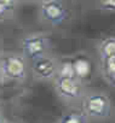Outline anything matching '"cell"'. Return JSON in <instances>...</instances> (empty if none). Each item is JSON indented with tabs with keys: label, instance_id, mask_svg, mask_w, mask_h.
<instances>
[{
	"label": "cell",
	"instance_id": "cell-10",
	"mask_svg": "<svg viewBox=\"0 0 115 123\" xmlns=\"http://www.w3.org/2000/svg\"><path fill=\"white\" fill-rule=\"evenodd\" d=\"M88 119V116L82 111H72L64 115V117L61 119V122H67V123H80V122H86Z\"/></svg>",
	"mask_w": 115,
	"mask_h": 123
},
{
	"label": "cell",
	"instance_id": "cell-5",
	"mask_svg": "<svg viewBox=\"0 0 115 123\" xmlns=\"http://www.w3.org/2000/svg\"><path fill=\"white\" fill-rule=\"evenodd\" d=\"M54 88L57 94L66 100H75L81 95V87L78 82V79L56 76Z\"/></svg>",
	"mask_w": 115,
	"mask_h": 123
},
{
	"label": "cell",
	"instance_id": "cell-3",
	"mask_svg": "<svg viewBox=\"0 0 115 123\" xmlns=\"http://www.w3.org/2000/svg\"><path fill=\"white\" fill-rule=\"evenodd\" d=\"M109 109H110V103L104 94L93 93L85 97L84 99L82 110L88 117L93 118L104 117L109 113Z\"/></svg>",
	"mask_w": 115,
	"mask_h": 123
},
{
	"label": "cell",
	"instance_id": "cell-8",
	"mask_svg": "<svg viewBox=\"0 0 115 123\" xmlns=\"http://www.w3.org/2000/svg\"><path fill=\"white\" fill-rule=\"evenodd\" d=\"M99 53L102 58L115 57V37H107L99 46Z\"/></svg>",
	"mask_w": 115,
	"mask_h": 123
},
{
	"label": "cell",
	"instance_id": "cell-14",
	"mask_svg": "<svg viewBox=\"0 0 115 123\" xmlns=\"http://www.w3.org/2000/svg\"><path fill=\"white\" fill-rule=\"evenodd\" d=\"M0 74H1V70H0Z\"/></svg>",
	"mask_w": 115,
	"mask_h": 123
},
{
	"label": "cell",
	"instance_id": "cell-6",
	"mask_svg": "<svg viewBox=\"0 0 115 123\" xmlns=\"http://www.w3.org/2000/svg\"><path fill=\"white\" fill-rule=\"evenodd\" d=\"M48 41L45 36L41 35H29L26 36L22 41V51L23 57L28 59H34L45 53L47 49Z\"/></svg>",
	"mask_w": 115,
	"mask_h": 123
},
{
	"label": "cell",
	"instance_id": "cell-12",
	"mask_svg": "<svg viewBox=\"0 0 115 123\" xmlns=\"http://www.w3.org/2000/svg\"><path fill=\"white\" fill-rule=\"evenodd\" d=\"M17 1H18V0H0V4L4 5V6H5L6 9H9L10 11H12L14 7L16 6Z\"/></svg>",
	"mask_w": 115,
	"mask_h": 123
},
{
	"label": "cell",
	"instance_id": "cell-1",
	"mask_svg": "<svg viewBox=\"0 0 115 123\" xmlns=\"http://www.w3.org/2000/svg\"><path fill=\"white\" fill-rule=\"evenodd\" d=\"M0 70L1 75L9 80L21 81L26 79L27 75V64L26 59L22 55L10 54L0 60Z\"/></svg>",
	"mask_w": 115,
	"mask_h": 123
},
{
	"label": "cell",
	"instance_id": "cell-11",
	"mask_svg": "<svg viewBox=\"0 0 115 123\" xmlns=\"http://www.w3.org/2000/svg\"><path fill=\"white\" fill-rule=\"evenodd\" d=\"M102 9L107 11H115V0H98Z\"/></svg>",
	"mask_w": 115,
	"mask_h": 123
},
{
	"label": "cell",
	"instance_id": "cell-13",
	"mask_svg": "<svg viewBox=\"0 0 115 123\" xmlns=\"http://www.w3.org/2000/svg\"><path fill=\"white\" fill-rule=\"evenodd\" d=\"M38 1H41L42 3V1H47V0H38Z\"/></svg>",
	"mask_w": 115,
	"mask_h": 123
},
{
	"label": "cell",
	"instance_id": "cell-9",
	"mask_svg": "<svg viewBox=\"0 0 115 123\" xmlns=\"http://www.w3.org/2000/svg\"><path fill=\"white\" fill-rule=\"evenodd\" d=\"M57 76L60 77H70V79H78L75 75L74 65L72 60H64L58 65V70H57Z\"/></svg>",
	"mask_w": 115,
	"mask_h": 123
},
{
	"label": "cell",
	"instance_id": "cell-2",
	"mask_svg": "<svg viewBox=\"0 0 115 123\" xmlns=\"http://www.w3.org/2000/svg\"><path fill=\"white\" fill-rule=\"evenodd\" d=\"M40 13L41 17L53 24H61L68 18V11L67 7L61 0H47V1H42L40 5Z\"/></svg>",
	"mask_w": 115,
	"mask_h": 123
},
{
	"label": "cell",
	"instance_id": "cell-4",
	"mask_svg": "<svg viewBox=\"0 0 115 123\" xmlns=\"http://www.w3.org/2000/svg\"><path fill=\"white\" fill-rule=\"evenodd\" d=\"M32 70L34 75L40 80H52L57 76L58 65L50 55L44 53L32 59Z\"/></svg>",
	"mask_w": 115,
	"mask_h": 123
},
{
	"label": "cell",
	"instance_id": "cell-7",
	"mask_svg": "<svg viewBox=\"0 0 115 123\" xmlns=\"http://www.w3.org/2000/svg\"><path fill=\"white\" fill-rule=\"evenodd\" d=\"M73 65H74V70H75V75H76L78 80L86 79V77L90 76L92 65H91V62L88 60V58L76 57L73 60Z\"/></svg>",
	"mask_w": 115,
	"mask_h": 123
}]
</instances>
